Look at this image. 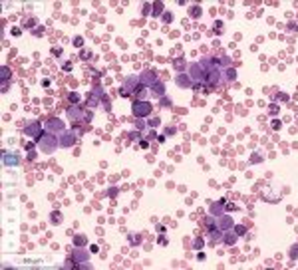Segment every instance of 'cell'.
<instances>
[{
    "instance_id": "8fae6325",
    "label": "cell",
    "mask_w": 298,
    "mask_h": 270,
    "mask_svg": "<svg viewBox=\"0 0 298 270\" xmlns=\"http://www.w3.org/2000/svg\"><path fill=\"white\" fill-rule=\"evenodd\" d=\"M217 224H219L221 230H229L235 226V223H232L231 215H221V217H217Z\"/></svg>"
},
{
    "instance_id": "8992f818",
    "label": "cell",
    "mask_w": 298,
    "mask_h": 270,
    "mask_svg": "<svg viewBox=\"0 0 298 270\" xmlns=\"http://www.w3.org/2000/svg\"><path fill=\"white\" fill-rule=\"evenodd\" d=\"M44 131H48V133H62V131H66V125H64V121L62 119H48L46 121V125H44Z\"/></svg>"
},
{
    "instance_id": "d6986e66",
    "label": "cell",
    "mask_w": 298,
    "mask_h": 270,
    "mask_svg": "<svg viewBox=\"0 0 298 270\" xmlns=\"http://www.w3.org/2000/svg\"><path fill=\"white\" fill-rule=\"evenodd\" d=\"M163 12V2H153V10H151V16H155V18H159Z\"/></svg>"
},
{
    "instance_id": "9c48e42d",
    "label": "cell",
    "mask_w": 298,
    "mask_h": 270,
    "mask_svg": "<svg viewBox=\"0 0 298 270\" xmlns=\"http://www.w3.org/2000/svg\"><path fill=\"white\" fill-rule=\"evenodd\" d=\"M175 84L179 85V88H193L195 82L191 80V75H189L187 72H179L175 75Z\"/></svg>"
},
{
    "instance_id": "ffe728a7",
    "label": "cell",
    "mask_w": 298,
    "mask_h": 270,
    "mask_svg": "<svg viewBox=\"0 0 298 270\" xmlns=\"http://www.w3.org/2000/svg\"><path fill=\"white\" fill-rule=\"evenodd\" d=\"M26 157H28V161H34L36 159V151H34V145H32V143L26 145Z\"/></svg>"
},
{
    "instance_id": "603a6c76",
    "label": "cell",
    "mask_w": 298,
    "mask_h": 270,
    "mask_svg": "<svg viewBox=\"0 0 298 270\" xmlns=\"http://www.w3.org/2000/svg\"><path fill=\"white\" fill-rule=\"evenodd\" d=\"M97 104H101V99H100V98H95V95H91V94H90V95H88V105L91 107V109H94V107H95Z\"/></svg>"
},
{
    "instance_id": "44dd1931",
    "label": "cell",
    "mask_w": 298,
    "mask_h": 270,
    "mask_svg": "<svg viewBox=\"0 0 298 270\" xmlns=\"http://www.w3.org/2000/svg\"><path fill=\"white\" fill-rule=\"evenodd\" d=\"M74 244L76 246H85V244H88V239H85L84 234H76L74 236Z\"/></svg>"
},
{
    "instance_id": "3957f363",
    "label": "cell",
    "mask_w": 298,
    "mask_h": 270,
    "mask_svg": "<svg viewBox=\"0 0 298 270\" xmlns=\"http://www.w3.org/2000/svg\"><path fill=\"white\" fill-rule=\"evenodd\" d=\"M78 135H82V129H66L58 135V141H60V147H72L78 139Z\"/></svg>"
},
{
    "instance_id": "277c9868",
    "label": "cell",
    "mask_w": 298,
    "mask_h": 270,
    "mask_svg": "<svg viewBox=\"0 0 298 270\" xmlns=\"http://www.w3.org/2000/svg\"><path fill=\"white\" fill-rule=\"evenodd\" d=\"M139 85V75H129V78L123 80L121 88H119V95L121 98H129V95H133L135 88Z\"/></svg>"
},
{
    "instance_id": "d6a6232c",
    "label": "cell",
    "mask_w": 298,
    "mask_h": 270,
    "mask_svg": "<svg viewBox=\"0 0 298 270\" xmlns=\"http://www.w3.org/2000/svg\"><path fill=\"white\" fill-rule=\"evenodd\" d=\"M101 104H104V109L105 111H111V99L110 98H104V99H101Z\"/></svg>"
},
{
    "instance_id": "816d5d0a",
    "label": "cell",
    "mask_w": 298,
    "mask_h": 270,
    "mask_svg": "<svg viewBox=\"0 0 298 270\" xmlns=\"http://www.w3.org/2000/svg\"><path fill=\"white\" fill-rule=\"evenodd\" d=\"M197 258H199V260H205L207 256H205V252H199V254H197Z\"/></svg>"
},
{
    "instance_id": "cb8c5ba5",
    "label": "cell",
    "mask_w": 298,
    "mask_h": 270,
    "mask_svg": "<svg viewBox=\"0 0 298 270\" xmlns=\"http://www.w3.org/2000/svg\"><path fill=\"white\" fill-rule=\"evenodd\" d=\"M232 230H235L238 236H245L247 234V226L245 224H235V226H232Z\"/></svg>"
},
{
    "instance_id": "d4e9b609",
    "label": "cell",
    "mask_w": 298,
    "mask_h": 270,
    "mask_svg": "<svg viewBox=\"0 0 298 270\" xmlns=\"http://www.w3.org/2000/svg\"><path fill=\"white\" fill-rule=\"evenodd\" d=\"M141 242V234H129V244L131 246H137Z\"/></svg>"
},
{
    "instance_id": "d590c367",
    "label": "cell",
    "mask_w": 298,
    "mask_h": 270,
    "mask_svg": "<svg viewBox=\"0 0 298 270\" xmlns=\"http://www.w3.org/2000/svg\"><path fill=\"white\" fill-rule=\"evenodd\" d=\"M135 127H137V131H143L145 129V123L141 119H135Z\"/></svg>"
},
{
    "instance_id": "f1b7e54d",
    "label": "cell",
    "mask_w": 298,
    "mask_h": 270,
    "mask_svg": "<svg viewBox=\"0 0 298 270\" xmlns=\"http://www.w3.org/2000/svg\"><path fill=\"white\" fill-rule=\"evenodd\" d=\"M201 12H203V10L199 8V6H191V10H189V14H191L193 18H199V16H201Z\"/></svg>"
},
{
    "instance_id": "ab89813d",
    "label": "cell",
    "mask_w": 298,
    "mask_h": 270,
    "mask_svg": "<svg viewBox=\"0 0 298 270\" xmlns=\"http://www.w3.org/2000/svg\"><path fill=\"white\" fill-rule=\"evenodd\" d=\"M215 32H217V34L223 32V22H215Z\"/></svg>"
},
{
    "instance_id": "5bb4252c",
    "label": "cell",
    "mask_w": 298,
    "mask_h": 270,
    "mask_svg": "<svg viewBox=\"0 0 298 270\" xmlns=\"http://www.w3.org/2000/svg\"><path fill=\"white\" fill-rule=\"evenodd\" d=\"M2 161H4V165H6V167H18L20 165V157L16 153H4Z\"/></svg>"
},
{
    "instance_id": "8d00e7d4",
    "label": "cell",
    "mask_w": 298,
    "mask_h": 270,
    "mask_svg": "<svg viewBox=\"0 0 298 270\" xmlns=\"http://www.w3.org/2000/svg\"><path fill=\"white\" fill-rule=\"evenodd\" d=\"M296 256H298V244H294L290 248V258H296Z\"/></svg>"
},
{
    "instance_id": "2e32d148",
    "label": "cell",
    "mask_w": 298,
    "mask_h": 270,
    "mask_svg": "<svg viewBox=\"0 0 298 270\" xmlns=\"http://www.w3.org/2000/svg\"><path fill=\"white\" fill-rule=\"evenodd\" d=\"M149 91L155 95V98H159V99H161V98L165 95V84H163V82H155V84L149 88Z\"/></svg>"
},
{
    "instance_id": "7bdbcfd3",
    "label": "cell",
    "mask_w": 298,
    "mask_h": 270,
    "mask_svg": "<svg viewBox=\"0 0 298 270\" xmlns=\"http://www.w3.org/2000/svg\"><path fill=\"white\" fill-rule=\"evenodd\" d=\"M175 133H177V129H175V127H167L163 135H175Z\"/></svg>"
},
{
    "instance_id": "ac0fdd59",
    "label": "cell",
    "mask_w": 298,
    "mask_h": 270,
    "mask_svg": "<svg viewBox=\"0 0 298 270\" xmlns=\"http://www.w3.org/2000/svg\"><path fill=\"white\" fill-rule=\"evenodd\" d=\"M235 80H237V70H235V68L223 70V82H225V84H232Z\"/></svg>"
},
{
    "instance_id": "4dcf8cb0",
    "label": "cell",
    "mask_w": 298,
    "mask_h": 270,
    "mask_svg": "<svg viewBox=\"0 0 298 270\" xmlns=\"http://www.w3.org/2000/svg\"><path fill=\"white\" fill-rule=\"evenodd\" d=\"M203 244H205L203 239H195V240H193V248H195V250H201Z\"/></svg>"
},
{
    "instance_id": "4fadbf2b",
    "label": "cell",
    "mask_w": 298,
    "mask_h": 270,
    "mask_svg": "<svg viewBox=\"0 0 298 270\" xmlns=\"http://www.w3.org/2000/svg\"><path fill=\"white\" fill-rule=\"evenodd\" d=\"M225 207H227V201L225 199H221V201H217L211 205V215L213 217H221V215H225Z\"/></svg>"
},
{
    "instance_id": "7c38bea8",
    "label": "cell",
    "mask_w": 298,
    "mask_h": 270,
    "mask_svg": "<svg viewBox=\"0 0 298 270\" xmlns=\"http://www.w3.org/2000/svg\"><path fill=\"white\" fill-rule=\"evenodd\" d=\"M88 258H90V250H84L82 246H76V250H74V260H76V264L88 262Z\"/></svg>"
},
{
    "instance_id": "4316f807",
    "label": "cell",
    "mask_w": 298,
    "mask_h": 270,
    "mask_svg": "<svg viewBox=\"0 0 298 270\" xmlns=\"http://www.w3.org/2000/svg\"><path fill=\"white\" fill-rule=\"evenodd\" d=\"M68 99H70V104H72V105H78L80 104V95L74 94V91H72V94H68Z\"/></svg>"
},
{
    "instance_id": "1f68e13d",
    "label": "cell",
    "mask_w": 298,
    "mask_h": 270,
    "mask_svg": "<svg viewBox=\"0 0 298 270\" xmlns=\"http://www.w3.org/2000/svg\"><path fill=\"white\" fill-rule=\"evenodd\" d=\"M129 135H131V139H135V141H141L143 139V131H131Z\"/></svg>"
},
{
    "instance_id": "681fc988",
    "label": "cell",
    "mask_w": 298,
    "mask_h": 270,
    "mask_svg": "<svg viewBox=\"0 0 298 270\" xmlns=\"http://www.w3.org/2000/svg\"><path fill=\"white\" fill-rule=\"evenodd\" d=\"M88 250H90V252H97V250H100V248H97V246H95V244H91V246H90V248H88Z\"/></svg>"
},
{
    "instance_id": "83f0119b",
    "label": "cell",
    "mask_w": 298,
    "mask_h": 270,
    "mask_svg": "<svg viewBox=\"0 0 298 270\" xmlns=\"http://www.w3.org/2000/svg\"><path fill=\"white\" fill-rule=\"evenodd\" d=\"M147 125H149L151 129L159 127V125H161V117H153V119H149V121H147Z\"/></svg>"
},
{
    "instance_id": "7dc6e473",
    "label": "cell",
    "mask_w": 298,
    "mask_h": 270,
    "mask_svg": "<svg viewBox=\"0 0 298 270\" xmlns=\"http://www.w3.org/2000/svg\"><path fill=\"white\" fill-rule=\"evenodd\" d=\"M276 98H278V99H282V101H288V95H286V94H278Z\"/></svg>"
},
{
    "instance_id": "836d02e7",
    "label": "cell",
    "mask_w": 298,
    "mask_h": 270,
    "mask_svg": "<svg viewBox=\"0 0 298 270\" xmlns=\"http://www.w3.org/2000/svg\"><path fill=\"white\" fill-rule=\"evenodd\" d=\"M173 105V101L167 98V95H163V98H161V107H171Z\"/></svg>"
},
{
    "instance_id": "f6af8a7d",
    "label": "cell",
    "mask_w": 298,
    "mask_h": 270,
    "mask_svg": "<svg viewBox=\"0 0 298 270\" xmlns=\"http://www.w3.org/2000/svg\"><path fill=\"white\" fill-rule=\"evenodd\" d=\"M80 58H82V60H88V58H90V52H88V50H82V54H80Z\"/></svg>"
},
{
    "instance_id": "6da1fadb",
    "label": "cell",
    "mask_w": 298,
    "mask_h": 270,
    "mask_svg": "<svg viewBox=\"0 0 298 270\" xmlns=\"http://www.w3.org/2000/svg\"><path fill=\"white\" fill-rule=\"evenodd\" d=\"M36 145H38V149L40 151H44V153H54V151L58 149V145H60V141H58V135H54V133H48V131H44L42 133V137L36 141Z\"/></svg>"
},
{
    "instance_id": "f907efd6",
    "label": "cell",
    "mask_w": 298,
    "mask_h": 270,
    "mask_svg": "<svg viewBox=\"0 0 298 270\" xmlns=\"http://www.w3.org/2000/svg\"><path fill=\"white\" fill-rule=\"evenodd\" d=\"M117 195V189H110V197H115Z\"/></svg>"
},
{
    "instance_id": "52a82bcc",
    "label": "cell",
    "mask_w": 298,
    "mask_h": 270,
    "mask_svg": "<svg viewBox=\"0 0 298 270\" xmlns=\"http://www.w3.org/2000/svg\"><path fill=\"white\" fill-rule=\"evenodd\" d=\"M66 115H68V119L70 121H84V117H85V111L82 109L80 105H70L68 107V111H66Z\"/></svg>"
},
{
    "instance_id": "e0dca14e",
    "label": "cell",
    "mask_w": 298,
    "mask_h": 270,
    "mask_svg": "<svg viewBox=\"0 0 298 270\" xmlns=\"http://www.w3.org/2000/svg\"><path fill=\"white\" fill-rule=\"evenodd\" d=\"M133 98H135V101H143L145 98H147V85H143L141 82H139V85L133 91Z\"/></svg>"
},
{
    "instance_id": "ba28073f",
    "label": "cell",
    "mask_w": 298,
    "mask_h": 270,
    "mask_svg": "<svg viewBox=\"0 0 298 270\" xmlns=\"http://www.w3.org/2000/svg\"><path fill=\"white\" fill-rule=\"evenodd\" d=\"M24 133L28 135L30 139H36V141H38V139L42 137V123H40V121H32L30 125H26Z\"/></svg>"
},
{
    "instance_id": "bcb514c9",
    "label": "cell",
    "mask_w": 298,
    "mask_h": 270,
    "mask_svg": "<svg viewBox=\"0 0 298 270\" xmlns=\"http://www.w3.org/2000/svg\"><path fill=\"white\" fill-rule=\"evenodd\" d=\"M155 230H157L159 234H163V233H165V226H163V224H157V226H155Z\"/></svg>"
},
{
    "instance_id": "ee69618b",
    "label": "cell",
    "mask_w": 298,
    "mask_h": 270,
    "mask_svg": "<svg viewBox=\"0 0 298 270\" xmlns=\"http://www.w3.org/2000/svg\"><path fill=\"white\" fill-rule=\"evenodd\" d=\"M94 119V111H85V117H84V121H91Z\"/></svg>"
},
{
    "instance_id": "74e56055",
    "label": "cell",
    "mask_w": 298,
    "mask_h": 270,
    "mask_svg": "<svg viewBox=\"0 0 298 270\" xmlns=\"http://www.w3.org/2000/svg\"><path fill=\"white\" fill-rule=\"evenodd\" d=\"M24 26H26V28H34V26H36V18H30V20H26V24H24Z\"/></svg>"
},
{
    "instance_id": "30bf717a",
    "label": "cell",
    "mask_w": 298,
    "mask_h": 270,
    "mask_svg": "<svg viewBox=\"0 0 298 270\" xmlns=\"http://www.w3.org/2000/svg\"><path fill=\"white\" fill-rule=\"evenodd\" d=\"M139 82H141L143 85H147V88H151L155 82H159V80H157V72H153V70H149V72H143L141 75H139Z\"/></svg>"
},
{
    "instance_id": "f35d334b",
    "label": "cell",
    "mask_w": 298,
    "mask_h": 270,
    "mask_svg": "<svg viewBox=\"0 0 298 270\" xmlns=\"http://www.w3.org/2000/svg\"><path fill=\"white\" fill-rule=\"evenodd\" d=\"M151 8H153V4H143V14H151Z\"/></svg>"
},
{
    "instance_id": "5b68a950",
    "label": "cell",
    "mask_w": 298,
    "mask_h": 270,
    "mask_svg": "<svg viewBox=\"0 0 298 270\" xmlns=\"http://www.w3.org/2000/svg\"><path fill=\"white\" fill-rule=\"evenodd\" d=\"M187 74L191 75V80L195 84H205V68L199 62H193L187 66Z\"/></svg>"
},
{
    "instance_id": "7a4b0ae2",
    "label": "cell",
    "mask_w": 298,
    "mask_h": 270,
    "mask_svg": "<svg viewBox=\"0 0 298 270\" xmlns=\"http://www.w3.org/2000/svg\"><path fill=\"white\" fill-rule=\"evenodd\" d=\"M151 111H153V105H151L147 99H143V101H135V99H133V104H131V113H133V117H137V119H143V117H147Z\"/></svg>"
},
{
    "instance_id": "9a60e30c",
    "label": "cell",
    "mask_w": 298,
    "mask_h": 270,
    "mask_svg": "<svg viewBox=\"0 0 298 270\" xmlns=\"http://www.w3.org/2000/svg\"><path fill=\"white\" fill-rule=\"evenodd\" d=\"M237 240H238V234H237V233H235V230H232V229L225 230V234H223V242H225L227 246H232V244H235Z\"/></svg>"
},
{
    "instance_id": "e575fe53",
    "label": "cell",
    "mask_w": 298,
    "mask_h": 270,
    "mask_svg": "<svg viewBox=\"0 0 298 270\" xmlns=\"http://www.w3.org/2000/svg\"><path fill=\"white\" fill-rule=\"evenodd\" d=\"M8 78H10V70L4 66V68H2V80H4V82H8Z\"/></svg>"
},
{
    "instance_id": "484cf974",
    "label": "cell",
    "mask_w": 298,
    "mask_h": 270,
    "mask_svg": "<svg viewBox=\"0 0 298 270\" xmlns=\"http://www.w3.org/2000/svg\"><path fill=\"white\" fill-rule=\"evenodd\" d=\"M50 220H52V224H60V223H62V215H60L58 210H54L52 217H50Z\"/></svg>"
},
{
    "instance_id": "7402d4cb",
    "label": "cell",
    "mask_w": 298,
    "mask_h": 270,
    "mask_svg": "<svg viewBox=\"0 0 298 270\" xmlns=\"http://www.w3.org/2000/svg\"><path fill=\"white\" fill-rule=\"evenodd\" d=\"M91 95H95V98L104 99V98H105V91H104V88H101V85H95V88L91 89Z\"/></svg>"
},
{
    "instance_id": "f546056e",
    "label": "cell",
    "mask_w": 298,
    "mask_h": 270,
    "mask_svg": "<svg viewBox=\"0 0 298 270\" xmlns=\"http://www.w3.org/2000/svg\"><path fill=\"white\" fill-rule=\"evenodd\" d=\"M72 44H74L76 48H82V46H84V38H82V36H76L74 40H72Z\"/></svg>"
},
{
    "instance_id": "b9f144b4",
    "label": "cell",
    "mask_w": 298,
    "mask_h": 270,
    "mask_svg": "<svg viewBox=\"0 0 298 270\" xmlns=\"http://www.w3.org/2000/svg\"><path fill=\"white\" fill-rule=\"evenodd\" d=\"M171 20H173V14L171 12H165L163 14V22H171Z\"/></svg>"
},
{
    "instance_id": "c3c4849f",
    "label": "cell",
    "mask_w": 298,
    "mask_h": 270,
    "mask_svg": "<svg viewBox=\"0 0 298 270\" xmlns=\"http://www.w3.org/2000/svg\"><path fill=\"white\" fill-rule=\"evenodd\" d=\"M155 135H157L155 131H149V133H147V141H149V139H155Z\"/></svg>"
},
{
    "instance_id": "60d3db41",
    "label": "cell",
    "mask_w": 298,
    "mask_h": 270,
    "mask_svg": "<svg viewBox=\"0 0 298 270\" xmlns=\"http://www.w3.org/2000/svg\"><path fill=\"white\" fill-rule=\"evenodd\" d=\"M139 147H141V149H149V141H147V139H141V141H139Z\"/></svg>"
}]
</instances>
